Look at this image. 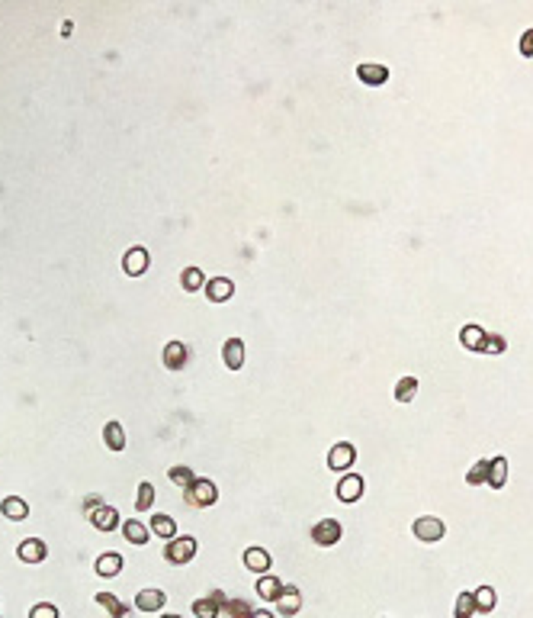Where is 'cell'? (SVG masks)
<instances>
[{
  "instance_id": "39",
  "label": "cell",
  "mask_w": 533,
  "mask_h": 618,
  "mask_svg": "<svg viewBox=\"0 0 533 618\" xmlns=\"http://www.w3.org/2000/svg\"><path fill=\"white\" fill-rule=\"evenodd\" d=\"M109 618H132V608L119 606V608H116V612H109Z\"/></svg>"
},
{
  "instance_id": "13",
  "label": "cell",
  "mask_w": 533,
  "mask_h": 618,
  "mask_svg": "<svg viewBox=\"0 0 533 618\" xmlns=\"http://www.w3.org/2000/svg\"><path fill=\"white\" fill-rule=\"evenodd\" d=\"M231 293H235V284H231L229 277L206 280V297H209L212 303H225V299H231Z\"/></svg>"
},
{
  "instance_id": "33",
  "label": "cell",
  "mask_w": 533,
  "mask_h": 618,
  "mask_svg": "<svg viewBox=\"0 0 533 618\" xmlns=\"http://www.w3.org/2000/svg\"><path fill=\"white\" fill-rule=\"evenodd\" d=\"M504 348H508V341L502 335H485V341H482V354H502Z\"/></svg>"
},
{
  "instance_id": "24",
  "label": "cell",
  "mask_w": 533,
  "mask_h": 618,
  "mask_svg": "<svg viewBox=\"0 0 533 618\" xmlns=\"http://www.w3.org/2000/svg\"><path fill=\"white\" fill-rule=\"evenodd\" d=\"M119 570H122V554H116V551L113 554H103L96 560V573L100 576H116Z\"/></svg>"
},
{
  "instance_id": "2",
  "label": "cell",
  "mask_w": 533,
  "mask_h": 618,
  "mask_svg": "<svg viewBox=\"0 0 533 618\" xmlns=\"http://www.w3.org/2000/svg\"><path fill=\"white\" fill-rule=\"evenodd\" d=\"M164 557L177 567L190 564V560L196 557V538H193V534H177V538H170L168 547H164Z\"/></svg>"
},
{
  "instance_id": "22",
  "label": "cell",
  "mask_w": 533,
  "mask_h": 618,
  "mask_svg": "<svg viewBox=\"0 0 533 618\" xmlns=\"http://www.w3.org/2000/svg\"><path fill=\"white\" fill-rule=\"evenodd\" d=\"M460 341H463V348H469V351H482V341H485V332H482L479 325H463Z\"/></svg>"
},
{
  "instance_id": "11",
  "label": "cell",
  "mask_w": 533,
  "mask_h": 618,
  "mask_svg": "<svg viewBox=\"0 0 533 618\" xmlns=\"http://www.w3.org/2000/svg\"><path fill=\"white\" fill-rule=\"evenodd\" d=\"M87 519H90V525H94L96 532H113L116 525H119V512H116L113 506H96Z\"/></svg>"
},
{
  "instance_id": "5",
  "label": "cell",
  "mask_w": 533,
  "mask_h": 618,
  "mask_svg": "<svg viewBox=\"0 0 533 618\" xmlns=\"http://www.w3.org/2000/svg\"><path fill=\"white\" fill-rule=\"evenodd\" d=\"M354 460H356V448L350 445V441H337L335 448L328 451V467L331 470H350L354 467Z\"/></svg>"
},
{
  "instance_id": "27",
  "label": "cell",
  "mask_w": 533,
  "mask_h": 618,
  "mask_svg": "<svg viewBox=\"0 0 533 618\" xmlns=\"http://www.w3.org/2000/svg\"><path fill=\"white\" fill-rule=\"evenodd\" d=\"M151 528H155L164 541H170V538H177V522L170 519V515H155L151 519Z\"/></svg>"
},
{
  "instance_id": "17",
  "label": "cell",
  "mask_w": 533,
  "mask_h": 618,
  "mask_svg": "<svg viewBox=\"0 0 533 618\" xmlns=\"http://www.w3.org/2000/svg\"><path fill=\"white\" fill-rule=\"evenodd\" d=\"M0 512H3L10 522H23V519L29 515V506H26V499H20V496H7V499L0 502Z\"/></svg>"
},
{
  "instance_id": "34",
  "label": "cell",
  "mask_w": 533,
  "mask_h": 618,
  "mask_svg": "<svg viewBox=\"0 0 533 618\" xmlns=\"http://www.w3.org/2000/svg\"><path fill=\"white\" fill-rule=\"evenodd\" d=\"M168 477L174 480L177 486H183V490H187L190 483L196 480V477H193V470H190V467H170V473H168Z\"/></svg>"
},
{
  "instance_id": "16",
  "label": "cell",
  "mask_w": 533,
  "mask_h": 618,
  "mask_svg": "<svg viewBox=\"0 0 533 618\" xmlns=\"http://www.w3.org/2000/svg\"><path fill=\"white\" fill-rule=\"evenodd\" d=\"M356 77L369 87H379V84H386L389 68L386 64H360V68H356Z\"/></svg>"
},
{
  "instance_id": "7",
  "label": "cell",
  "mask_w": 533,
  "mask_h": 618,
  "mask_svg": "<svg viewBox=\"0 0 533 618\" xmlns=\"http://www.w3.org/2000/svg\"><path fill=\"white\" fill-rule=\"evenodd\" d=\"M164 602H168V593H164V589L148 586V589H142V593H135V608H138V612H161Z\"/></svg>"
},
{
  "instance_id": "8",
  "label": "cell",
  "mask_w": 533,
  "mask_h": 618,
  "mask_svg": "<svg viewBox=\"0 0 533 618\" xmlns=\"http://www.w3.org/2000/svg\"><path fill=\"white\" fill-rule=\"evenodd\" d=\"M45 554H49V547H45V541H39V538H26V541H20V547H16V557H20L23 564H42Z\"/></svg>"
},
{
  "instance_id": "28",
  "label": "cell",
  "mask_w": 533,
  "mask_h": 618,
  "mask_svg": "<svg viewBox=\"0 0 533 618\" xmlns=\"http://www.w3.org/2000/svg\"><path fill=\"white\" fill-rule=\"evenodd\" d=\"M180 287L190 290V293H193V290H203V287H206V277H203V271H199V267H187V271L180 274Z\"/></svg>"
},
{
  "instance_id": "18",
  "label": "cell",
  "mask_w": 533,
  "mask_h": 618,
  "mask_svg": "<svg viewBox=\"0 0 533 618\" xmlns=\"http://www.w3.org/2000/svg\"><path fill=\"white\" fill-rule=\"evenodd\" d=\"M222 358H225V364H229V371H241V364H244V345H241V338H229V341H225Z\"/></svg>"
},
{
  "instance_id": "10",
  "label": "cell",
  "mask_w": 533,
  "mask_h": 618,
  "mask_svg": "<svg viewBox=\"0 0 533 618\" xmlns=\"http://www.w3.org/2000/svg\"><path fill=\"white\" fill-rule=\"evenodd\" d=\"M161 358H164V367H168V371H180V367L190 361V348L183 341H168Z\"/></svg>"
},
{
  "instance_id": "4",
  "label": "cell",
  "mask_w": 533,
  "mask_h": 618,
  "mask_svg": "<svg viewBox=\"0 0 533 618\" xmlns=\"http://www.w3.org/2000/svg\"><path fill=\"white\" fill-rule=\"evenodd\" d=\"M341 538H344V528H341L337 519H318V525L312 528V541L318 544V547H331V544H337Z\"/></svg>"
},
{
  "instance_id": "41",
  "label": "cell",
  "mask_w": 533,
  "mask_h": 618,
  "mask_svg": "<svg viewBox=\"0 0 533 618\" xmlns=\"http://www.w3.org/2000/svg\"><path fill=\"white\" fill-rule=\"evenodd\" d=\"M161 618H180V615H161Z\"/></svg>"
},
{
  "instance_id": "38",
  "label": "cell",
  "mask_w": 533,
  "mask_h": 618,
  "mask_svg": "<svg viewBox=\"0 0 533 618\" xmlns=\"http://www.w3.org/2000/svg\"><path fill=\"white\" fill-rule=\"evenodd\" d=\"M96 506H103V499H100V496H90V499L84 502V512H87V515H90V512H94Z\"/></svg>"
},
{
  "instance_id": "12",
  "label": "cell",
  "mask_w": 533,
  "mask_h": 618,
  "mask_svg": "<svg viewBox=\"0 0 533 618\" xmlns=\"http://www.w3.org/2000/svg\"><path fill=\"white\" fill-rule=\"evenodd\" d=\"M244 567L248 570H254V573H270V567H273V557L263 551V547H248L244 551Z\"/></svg>"
},
{
  "instance_id": "31",
  "label": "cell",
  "mask_w": 533,
  "mask_h": 618,
  "mask_svg": "<svg viewBox=\"0 0 533 618\" xmlns=\"http://www.w3.org/2000/svg\"><path fill=\"white\" fill-rule=\"evenodd\" d=\"M472 612H476V599H472V593H460V596H456V606H453V615L472 618Z\"/></svg>"
},
{
  "instance_id": "9",
  "label": "cell",
  "mask_w": 533,
  "mask_h": 618,
  "mask_svg": "<svg viewBox=\"0 0 533 618\" xmlns=\"http://www.w3.org/2000/svg\"><path fill=\"white\" fill-rule=\"evenodd\" d=\"M363 496V477L360 473H344L337 483V499L341 502H356Z\"/></svg>"
},
{
  "instance_id": "40",
  "label": "cell",
  "mask_w": 533,
  "mask_h": 618,
  "mask_svg": "<svg viewBox=\"0 0 533 618\" xmlns=\"http://www.w3.org/2000/svg\"><path fill=\"white\" fill-rule=\"evenodd\" d=\"M251 618H276V615H273V612H267V608H261V612H254Z\"/></svg>"
},
{
  "instance_id": "36",
  "label": "cell",
  "mask_w": 533,
  "mask_h": 618,
  "mask_svg": "<svg viewBox=\"0 0 533 618\" xmlns=\"http://www.w3.org/2000/svg\"><path fill=\"white\" fill-rule=\"evenodd\" d=\"M521 55L523 58H533V26L521 36Z\"/></svg>"
},
{
  "instance_id": "3",
  "label": "cell",
  "mask_w": 533,
  "mask_h": 618,
  "mask_svg": "<svg viewBox=\"0 0 533 618\" xmlns=\"http://www.w3.org/2000/svg\"><path fill=\"white\" fill-rule=\"evenodd\" d=\"M411 532H415V538H418V541L437 544V541H443L447 525H443V519H437V515H421V519H415Z\"/></svg>"
},
{
  "instance_id": "29",
  "label": "cell",
  "mask_w": 533,
  "mask_h": 618,
  "mask_svg": "<svg viewBox=\"0 0 533 618\" xmlns=\"http://www.w3.org/2000/svg\"><path fill=\"white\" fill-rule=\"evenodd\" d=\"M222 615L229 618H251L254 608L244 602V599H225V608H222Z\"/></svg>"
},
{
  "instance_id": "15",
  "label": "cell",
  "mask_w": 533,
  "mask_h": 618,
  "mask_svg": "<svg viewBox=\"0 0 533 618\" xmlns=\"http://www.w3.org/2000/svg\"><path fill=\"white\" fill-rule=\"evenodd\" d=\"M276 608H280L283 615H296V612L302 608V593L296 586H283L280 599H276Z\"/></svg>"
},
{
  "instance_id": "19",
  "label": "cell",
  "mask_w": 533,
  "mask_h": 618,
  "mask_svg": "<svg viewBox=\"0 0 533 618\" xmlns=\"http://www.w3.org/2000/svg\"><path fill=\"white\" fill-rule=\"evenodd\" d=\"M280 593H283V583L273 573H263L261 580H257V596H261V599H267V602H276V599H280Z\"/></svg>"
},
{
  "instance_id": "20",
  "label": "cell",
  "mask_w": 533,
  "mask_h": 618,
  "mask_svg": "<svg viewBox=\"0 0 533 618\" xmlns=\"http://www.w3.org/2000/svg\"><path fill=\"white\" fill-rule=\"evenodd\" d=\"M504 480H508V460H504V458H491L489 460V486H491V490H502Z\"/></svg>"
},
{
  "instance_id": "25",
  "label": "cell",
  "mask_w": 533,
  "mask_h": 618,
  "mask_svg": "<svg viewBox=\"0 0 533 618\" xmlns=\"http://www.w3.org/2000/svg\"><path fill=\"white\" fill-rule=\"evenodd\" d=\"M472 599H476V612H491L495 602H498V593H495L491 586H479L476 593H472Z\"/></svg>"
},
{
  "instance_id": "21",
  "label": "cell",
  "mask_w": 533,
  "mask_h": 618,
  "mask_svg": "<svg viewBox=\"0 0 533 618\" xmlns=\"http://www.w3.org/2000/svg\"><path fill=\"white\" fill-rule=\"evenodd\" d=\"M103 441H106V448H109V451H122V448H126V432H122V425H119V422H106Z\"/></svg>"
},
{
  "instance_id": "35",
  "label": "cell",
  "mask_w": 533,
  "mask_h": 618,
  "mask_svg": "<svg viewBox=\"0 0 533 618\" xmlns=\"http://www.w3.org/2000/svg\"><path fill=\"white\" fill-rule=\"evenodd\" d=\"M29 618H58V608L52 602H39V606L29 608Z\"/></svg>"
},
{
  "instance_id": "14",
  "label": "cell",
  "mask_w": 533,
  "mask_h": 618,
  "mask_svg": "<svg viewBox=\"0 0 533 618\" xmlns=\"http://www.w3.org/2000/svg\"><path fill=\"white\" fill-rule=\"evenodd\" d=\"M122 267H126V274H132V277L145 274L148 271V251L145 248H129L126 258H122Z\"/></svg>"
},
{
  "instance_id": "37",
  "label": "cell",
  "mask_w": 533,
  "mask_h": 618,
  "mask_svg": "<svg viewBox=\"0 0 533 618\" xmlns=\"http://www.w3.org/2000/svg\"><path fill=\"white\" fill-rule=\"evenodd\" d=\"M96 602H100V606H103L106 612H116V608L122 606V602H119L116 596H109V593H96Z\"/></svg>"
},
{
  "instance_id": "6",
  "label": "cell",
  "mask_w": 533,
  "mask_h": 618,
  "mask_svg": "<svg viewBox=\"0 0 533 618\" xmlns=\"http://www.w3.org/2000/svg\"><path fill=\"white\" fill-rule=\"evenodd\" d=\"M225 593H219V589H216V593H209V596H203V599H196V602H193V615L196 618H219L222 615V608H225Z\"/></svg>"
},
{
  "instance_id": "30",
  "label": "cell",
  "mask_w": 533,
  "mask_h": 618,
  "mask_svg": "<svg viewBox=\"0 0 533 618\" xmlns=\"http://www.w3.org/2000/svg\"><path fill=\"white\" fill-rule=\"evenodd\" d=\"M151 506H155V486H151V483H138V496H135V509L138 512H148L151 509Z\"/></svg>"
},
{
  "instance_id": "1",
  "label": "cell",
  "mask_w": 533,
  "mask_h": 618,
  "mask_svg": "<svg viewBox=\"0 0 533 618\" xmlns=\"http://www.w3.org/2000/svg\"><path fill=\"white\" fill-rule=\"evenodd\" d=\"M183 499H187L190 506H199V509H206V506H216V499H219V490H216V483H212V480L196 477V480H193V483L187 486V490H183Z\"/></svg>"
},
{
  "instance_id": "32",
  "label": "cell",
  "mask_w": 533,
  "mask_h": 618,
  "mask_svg": "<svg viewBox=\"0 0 533 618\" xmlns=\"http://www.w3.org/2000/svg\"><path fill=\"white\" fill-rule=\"evenodd\" d=\"M466 483H469V486H482V483H489V460L472 464V470L466 473Z\"/></svg>"
},
{
  "instance_id": "23",
  "label": "cell",
  "mask_w": 533,
  "mask_h": 618,
  "mask_svg": "<svg viewBox=\"0 0 533 618\" xmlns=\"http://www.w3.org/2000/svg\"><path fill=\"white\" fill-rule=\"evenodd\" d=\"M122 534H126L129 544H138V547H142V544H148V528L138 522V519H129V522L122 525Z\"/></svg>"
},
{
  "instance_id": "26",
  "label": "cell",
  "mask_w": 533,
  "mask_h": 618,
  "mask_svg": "<svg viewBox=\"0 0 533 618\" xmlns=\"http://www.w3.org/2000/svg\"><path fill=\"white\" fill-rule=\"evenodd\" d=\"M415 396H418V380L415 377H402L395 384V399L398 403H411Z\"/></svg>"
}]
</instances>
